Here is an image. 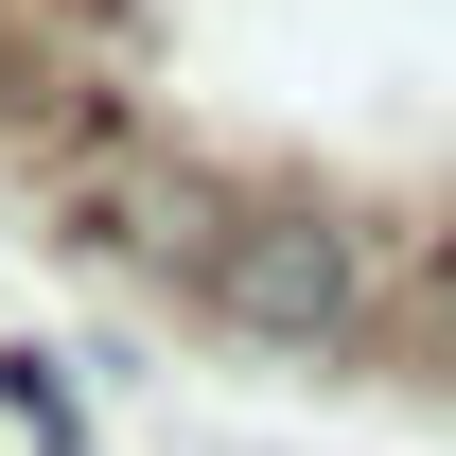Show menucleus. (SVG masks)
Here are the masks:
<instances>
[{"label":"nucleus","mask_w":456,"mask_h":456,"mask_svg":"<svg viewBox=\"0 0 456 456\" xmlns=\"http://www.w3.org/2000/svg\"><path fill=\"white\" fill-rule=\"evenodd\" d=\"M193 298H211L228 334L264 351H387V246L351 211H316V193H246V228H228L211 264H193Z\"/></svg>","instance_id":"1"},{"label":"nucleus","mask_w":456,"mask_h":456,"mask_svg":"<svg viewBox=\"0 0 456 456\" xmlns=\"http://www.w3.org/2000/svg\"><path fill=\"white\" fill-rule=\"evenodd\" d=\"M387 351H403V369H439V387H456V228H439V246H421V264H403V298H387Z\"/></svg>","instance_id":"2"},{"label":"nucleus","mask_w":456,"mask_h":456,"mask_svg":"<svg viewBox=\"0 0 456 456\" xmlns=\"http://www.w3.org/2000/svg\"><path fill=\"white\" fill-rule=\"evenodd\" d=\"M0 403H18V439H36V456H88V403H70L53 369H36V351H18V369H0Z\"/></svg>","instance_id":"3"}]
</instances>
